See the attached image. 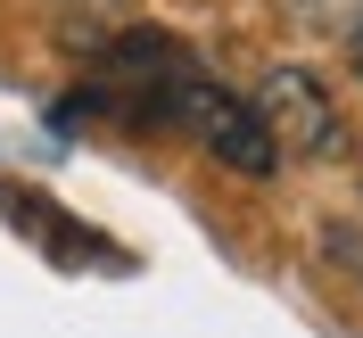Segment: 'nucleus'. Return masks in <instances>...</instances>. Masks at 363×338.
<instances>
[{"instance_id":"obj_1","label":"nucleus","mask_w":363,"mask_h":338,"mask_svg":"<svg viewBox=\"0 0 363 338\" xmlns=\"http://www.w3.org/2000/svg\"><path fill=\"white\" fill-rule=\"evenodd\" d=\"M165 108H174L223 165H240V174H272V157H281V149L264 140V124H256V108H240L231 91H206V83H190V74H182Z\"/></svg>"},{"instance_id":"obj_2","label":"nucleus","mask_w":363,"mask_h":338,"mask_svg":"<svg viewBox=\"0 0 363 338\" xmlns=\"http://www.w3.org/2000/svg\"><path fill=\"white\" fill-rule=\"evenodd\" d=\"M256 124H264L272 149L339 157V116H330V99L314 91V74H297V67H272L264 74V91H256Z\"/></svg>"},{"instance_id":"obj_3","label":"nucleus","mask_w":363,"mask_h":338,"mask_svg":"<svg viewBox=\"0 0 363 338\" xmlns=\"http://www.w3.org/2000/svg\"><path fill=\"white\" fill-rule=\"evenodd\" d=\"M347 58H355V67H363V25H355V42H347Z\"/></svg>"},{"instance_id":"obj_4","label":"nucleus","mask_w":363,"mask_h":338,"mask_svg":"<svg viewBox=\"0 0 363 338\" xmlns=\"http://www.w3.org/2000/svg\"><path fill=\"white\" fill-rule=\"evenodd\" d=\"M297 9H306V17H314V9H322V0H297Z\"/></svg>"}]
</instances>
